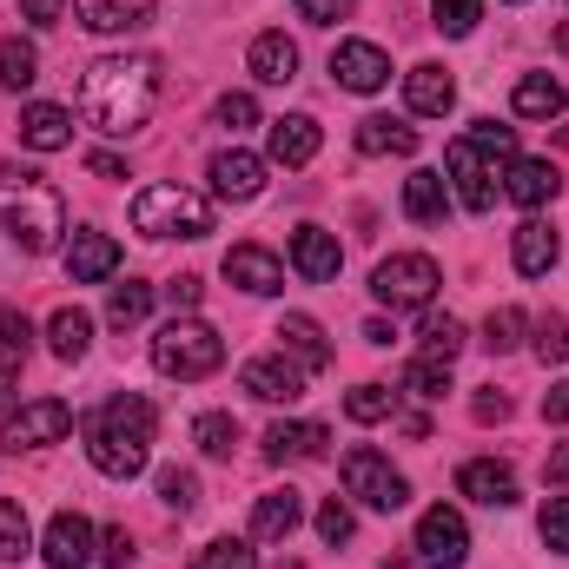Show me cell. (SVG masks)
Here are the masks:
<instances>
[{
    "label": "cell",
    "instance_id": "obj_1",
    "mask_svg": "<svg viewBox=\"0 0 569 569\" xmlns=\"http://www.w3.org/2000/svg\"><path fill=\"white\" fill-rule=\"evenodd\" d=\"M152 107H159V67L146 53H100L80 73V113H87V127H100L113 140L140 133Z\"/></svg>",
    "mask_w": 569,
    "mask_h": 569
},
{
    "label": "cell",
    "instance_id": "obj_2",
    "mask_svg": "<svg viewBox=\"0 0 569 569\" xmlns=\"http://www.w3.org/2000/svg\"><path fill=\"white\" fill-rule=\"evenodd\" d=\"M80 430H87V457H93V470L113 477V483H127V477H140L146 457H152L159 411H152V398H140V391H120V398H107L100 411H87Z\"/></svg>",
    "mask_w": 569,
    "mask_h": 569
},
{
    "label": "cell",
    "instance_id": "obj_3",
    "mask_svg": "<svg viewBox=\"0 0 569 569\" xmlns=\"http://www.w3.org/2000/svg\"><path fill=\"white\" fill-rule=\"evenodd\" d=\"M0 226L20 252H53L67 232V199L33 166H0Z\"/></svg>",
    "mask_w": 569,
    "mask_h": 569
},
{
    "label": "cell",
    "instance_id": "obj_4",
    "mask_svg": "<svg viewBox=\"0 0 569 569\" xmlns=\"http://www.w3.org/2000/svg\"><path fill=\"white\" fill-rule=\"evenodd\" d=\"M152 365H159L166 378H179V385H199V378H212V371L226 365V338H219L206 318H172V325L152 338Z\"/></svg>",
    "mask_w": 569,
    "mask_h": 569
},
{
    "label": "cell",
    "instance_id": "obj_5",
    "mask_svg": "<svg viewBox=\"0 0 569 569\" xmlns=\"http://www.w3.org/2000/svg\"><path fill=\"white\" fill-rule=\"evenodd\" d=\"M133 232L140 239H206L212 232V206L186 186H146L133 199Z\"/></svg>",
    "mask_w": 569,
    "mask_h": 569
},
{
    "label": "cell",
    "instance_id": "obj_6",
    "mask_svg": "<svg viewBox=\"0 0 569 569\" xmlns=\"http://www.w3.org/2000/svg\"><path fill=\"white\" fill-rule=\"evenodd\" d=\"M338 477H345V490H351L358 503H371V510H385V517L411 503V483H405V470H391V457H385V450H371V443L345 450Z\"/></svg>",
    "mask_w": 569,
    "mask_h": 569
},
{
    "label": "cell",
    "instance_id": "obj_7",
    "mask_svg": "<svg viewBox=\"0 0 569 569\" xmlns=\"http://www.w3.org/2000/svg\"><path fill=\"white\" fill-rule=\"evenodd\" d=\"M510 159H497L490 146H477L470 133L463 140H450L443 152V172H450V192L463 199V212H490L497 206V172H503Z\"/></svg>",
    "mask_w": 569,
    "mask_h": 569
},
{
    "label": "cell",
    "instance_id": "obj_8",
    "mask_svg": "<svg viewBox=\"0 0 569 569\" xmlns=\"http://www.w3.org/2000/svg\"><path fill=\"white\" fill-rule=\"evenodd\" d=\"M437 284H443V272H437V259H425V252H391L371 272L378 305H391V311H425L430 298H437Z\"/></svg>",
    "mask_w": 569,
    "mask_h": 569
},
{
    "label": "cell",
    "instance_id": "obj_9",
    "mask_svg": "<svg viewBox=\"0 0 569 569\" xmlns=\"http://www.w3.org/2000/svg\"><path fill=\"white\" fill-rule=\"evenodd\" d=\"M73 430V411L60 405V398H33V405H20L7 425H0V450H40V443H60Z\"/></svg>",
    "mask_w": 569,
    "mask_h": 569
},
{
    "label": "cell",
    "instance_id": "obj_10",
    "mask_svg": "<svg viewBox=\"0 0 569 569\" xmlns=\"http://www.w3.org/2000/svg\"><path fill=\"white\" fill-rule=\"evenodd\" d=\"M418 550H425V569H463L470 530H463V517H457L450 503H437V510L418 517Z\"/></svg>",
    "mask_w": 569,
    "mask_h": 569
},
{
    "label": "cell",
    "instance_id": "obj_11",
    "mask_svg": "<svg viewBox=\"0 0 569 569\" xmlns=\"http://www.w3.org/2000/svg\"><path fill=\"white\" fill-rule=\"evenodd\" d=\"M331 80H338L345 93H378V87L391 80V60H385L378 40H338V47H331Z\"/></svg>",
    "mask_w": 569,
    "mask_h": 569
},
{
    "label": "cell",
    "instance_id": "obj_12",
    "mask_svg": "<svg viewBox=\"0 0 569 569\" xmlns=\"http://www.w3.org/2000/svg\"><path fill=\"white\" fill-rule=\"evenodd\" d=\"M457 497H470V503H483V510H510V503H517V470L497 463V457H470V463L457 470Z\"/></svg>",
    "mask_w": 569,
    "mask_h": 569
},
{
    "label": "cell",
    "instance_id": "obj_13",
    "mask_svg": "<svg viewBox=\"0 0 569 569\" xmlns=\"http://www.w3.org/2000/svg\"><path fill=\"white\" fill-rule=\"evenodd\" d=\"M40 557H47V569H87L93 563V523L80 510H53Z\"/></svg>",
    "mask_w": 569,
    "mask_h": 569
},
{
    "label": "cell",
    "instance_id": "obj_14",
    "mask_svg": "<svg viewBox=\"0 0 569 569\" xmlns=\"http://www.w3.org/2000/svg\"><path fill=\"white\" fill-rule=\"evenodd\" d=\"M239 391L259 398V405H298V398H305V371L284 365V358H252V365L239 371Z\"/></svg>",
    "mask_w": 569,
    "mask_h": 569
},
{
    "label": "cell",
    "instance_id": "obj_15",
    "mask_svg": "<svg viewBox=\"0 0 569 569\" xmlns=\"http://www.w3.org/2000/svg\"><path fill=\"white\" fill-rule=\"evenodd\" d=\"M291 266H298V279L305 284H331L338 279V266H345L338 232H325V226H298V232H291Z\"/></svg>",
    "mask_w": 569,
    "mask_h": 569
},
{
    "label": "cell",
    "instance_id": "obj_16",
    "mask_svg": "<svg viewBox=\"0 0 569 569\" xmlns=\"http://www.w3.org/2000/svg\"><path fill=\"white\" fill-rule=\"evenodd\" d=\"M120 272V239L113 232H73L67 246V279L73 284H100Z\"/></svg>",
    "mask_w": 569,
    "mask_h": 569
},
{
    "label": "cell",
    "instance_id": "obj_17",
    "mask_svg": "<svg viewBox=\"0 0 569 569\" xmlns=\"http://www.w3.org/2000/svg\"><path fill=\"white\" fill-rule=\"evenodd\" d=\"M80 7V27L87 33H146L159 20L152 0H73Z\"/></svg>",
    "mask_w": 569,
    "mask_h": 569
},
{
    "label": "cell",
    "instance_id": "obj_18",
    "mask_svg": "<svg viewBox=\"0 0 569 569\" xmlns=\"http://www.w3.org/2000/svg\"><path fill=\"white\" fill-rule=\"evenodd\" d=\"M212 192H219V199H259V192H266V159L226 146V152L212 159Z\"/></svg>",
    "mask_w": 569,
    "mask_h": 569
},
{
    "label": "cell",
    "instance_id": "obj_19",
    "mask_svg": "<svg viewBox=\"0 0 569 569\" xmlns=\"http://www.w3.org/2000/svg\"><path fill=\"white\" fill-rule=\"evenodd\" d=\"M226 279L239 284V291H252V298H272L284 284V266L266 246H232V252H226Z\"/></svg>",
    "mask_w": 569,
    "mask_h": 569
},
{
    "label": "cell",
    "instance_id": "obj_20",
    "mask_svg": "<svg viewBox=\"0 0 569 569\" xmlns=\"http://www.w3.org/2000/svg\"><path fill=\"white\" fill-rule=\"evenodd\" d=\"M510 259H517V272H523V279H543V272L563 259V239H557L543 219H523V226L510 232Z\"/></svg>",
    "mask_w": 569,
    "mask_h": 569
},
{
    "label": "cell",
    "instance_id": "obj_21",
    "mask_svg": "<svg viewBox=\"0 0 569 569\" xmlns=\"http://www.w3.org/2000/svg\"><path fill=\"white\" fill-rule=\"evenodd\" d=\"M20 146H27V152H60V146H73V113L53 107V100H33V107L20 113Z\"/></svg>",
    "mask_w": 569,
    "mask_h": 569
},
{
    "label": "cell",
    "instance_id": "obj_22",
    "mask_svg": "<svg viewBox=\"0 0 569 569\" xmlns=\"http://www.w3.org/2000/svg\"><path fill=\"white\" fill-rule=\"evenodd\" d=\"M298 523H305V497H298L291 483H284V490H266V497L252 503V537H259V543H284Z\"/></svg>",
    "mask_w": 569,
    "mask_h": 569
},
{
    "label": "cell",
    "instance_id": "obj_23",
    "mask_svg": "<svg viewBox=\"0 0 569 569\" xmlns=\"http://www.w3.org/2000/svg\"><path fill=\"white\" fill-rule=\"evenodd\" d=\"M405 107L425 113V120H443V113L457 107V80H450L443 67H430V60L411 67V73H405Z\"/></svg>",
    "mask_w": 569,
    "mask_h": 569
},
{
    "label": "cell",
    "instance_id": "obj_24",
    "mask_svg": "<svg viewBox=\"0 0 569 569\" xmlns=\"http://www.w3.org/2000/svg\"><path fill=\"white\" fill-rule=\"evenodd\" d=\"M557 186H563V172L550 166V159H510V172H503V192L517 199V206H550L557 199Z\"/></svg>",
    "mask_w": 569,
    "mask_h": 569
},
{
    "label": "cell",
    "instance_id": "obj_25",
    "mask_svg": "<svg viewBox=\"0 0 569 569\" xmlns=\"http://www.w3.org/2000/svg\"><path fill=\"white\" fill-rule=\"evenodd\" d=\"M272 338H279L284 351L298 358V371H325V365H331V345H325V331H318V318H305V311H284V318H279V331H272Z\"/></svg>",
    "mask_w": 569,
    "mask_h": 569
},
{
    "label": "cell",
    "instance_id": "obj_26",
    "mask_svg": "<svg viewBox=\"0 0 569 569\" xmlns=\"http://www.w3.org/2000/svg\"><path fill=\"white\" fill-rule=\"evenodd\" d=\"M318 140H325V133H318V120H311V113H284V120H272V159H279V166H311V159H318Z\"/></svg>",
    "mask_w": 569,
    "mask_h": 569
},
{
    "label": "cell",
    "instance_id": "obj_27",
    "mask_svg": "<svg viewBox=\"0 0 569 569\" xmlns=\"http://www.w3.org/2000/svg\"><path fill=\"white\" fill-rule=\"evenodd\" d=\"M325 443H331L325 425H272L266 430V457L272 463H311V457H325Z\"/></svg>",
    "mask_w": 569,
    "mask_h": 569
},
{
    "label": "cell",
    "instance_id": "obj_28",
    "mask_svg": "<svg viewBox=\"0 0 569 569\" xmlns=\"http://www.w3.org/2000/svg\"><path fill=\"white\" fill-rule=\"evenodd\" d=\"M358 152H371V159H385V152L411 159V152H418V127H405V120H391V113H365V120H358Z\"/></svg>",
    "mask_w": 569,
    "mask_h": 569
},
{
    "label": "cell",
    "instance_id": "obj_29",
    "mask_svg": "<svg viewBox=\"0 0 569 569\" xmlns=\"http://www.w3.org/2000/svg\"><path fill=\"white\" fill-rule=\"evenodd\" d=\"M246 60H252V80H266V87H291L298 80V47L284 33H259Z\"/></svg>",
    "mask_w": 569,
    "mask_h": 569
},
{
    "label": "cell",
    "instance_id": "obj_30",
    "mask_svg": "<svg viewBox=\"0 0 569 569\" xmlns=\"http://www.w3.org/2000/svg\"><path fill=\"white\" fill-rule=\"evenodd\" d=\"M47 345H53V358H87L93 351V318L80 311V305H60L53 318H47Z\"/></svg>",
    "mask_w": 569,
    "mask_h": 569
},
{
    "label": "cell",
    "instance_id": "obj_31",
    "mask_svg": "<svg viewBox=\"0 0 569 569\" xmlns=\"http://www.w3.org/2000/svg\"><path fill=\"white\" fill-rule=\"evenodd\" d=\"M443 212H450V186L437 172H411L405 179V219L411 226H443Z\"/></svg>",
    "mask_w": 569,
    "mask_h": 569
},
{
    "label": "cell",
    "instance_id": "obj_32",
    "mask_svg": "<svg viewBox=\"0 0 569 569\" xmlns=\"http://www.w3.org/2000/svg\"><path fill=\"white\" fill-rule=\"evenodd\" d=\"M510 107H517V120H557V113L569 107V93L557 87V80H550V73H523Z\"/></svg>",
    "mask_w": 569,
    "mask_h": 569
},
{
    "label": "cell",
    "instance_id": "obj_33",
    "mask_svg": "<svg viewBox=\"0 0 569 569\" xmlns=\"http://www.w3.org/2000/svg\"><path fill=\"white\" fill-rule=\"evenodd\" d=\"M33 80H40V53L27 40H0V87L7 93H27Z\"/></svg>",
    "mask_w": 569,
    "mask_h": 569
},
{
    "label": "cell",
    "instance_id": "obj_34",
    "mask_svg": "<svg viewBox=\"0 0 569 569\" xmlns=\"http://www.w3.org/2000/svg\"><path fill=\"white\" fill-rule=\"evenodd\" d=\"M398 411V391L391 385H358L351 398H345V418L351 425H378V418H391Z\"/></svg>",
    "mask_w": 569,
    "mask_h": 569
},
{
    "label": "cell",
    "instance_id": "obj_35",
    "mask_svg": "<svg viewBox=\"0 0 569 569\" xmlns=\"http://www.w3.org/2000/svg\"><path fill=\"white\" fill-rule=\"evenodd\" d=\"M33 550V530H27V510L13 497H0V563H20Z\"/></svg>",
    "mask_w": 569,
    "mask_h": 569
},
{
    "label": "cell",
    "instance_id": "obj_36",
    "mask_svg": "<svg viewBox=\"0 0 569 569\" xmlns=\"http://www.w3.org/2000/svg\"><path fill=\"white\" fill-rule=\"evenodd\" d=\"M146 311H152V284L140 279H127V284H113V298H107V318L120 325V331H133Z\"/></svg>",
    "mask_w": 569,
    "mask_h": 569
},
{
    "label": "cell",
    "instance_id": "obj_37",
    "mask_svg": "<svg viewBox=\"0 0 569 569\" xmlns=\"http://www.w3.org/2000/svg\"><path fill=\"white\" fill-rule=\"evenodd\" d=\"M192 443H199L206 457H232V450H239V425H232L226 411H206V418L192 425Z\"/></svg>",
    "mask_w": 569,
    "mask_h": 569
},
{
    "label": "cell",
    "instance_id": "obj_38",
    "mask_svg": "<svg viewBox=\"0 0 569 569\" xmlns=\"http://www.w3.org/2000/svg\"><path fill=\"white\" fill-rule=\"evenodd\" d=\"M192 569H259V557H252L239 537H219V543L192 550Z\"/></svg>",
    "mask_w": 569,
    "mask_h": 569
},
{
    "label": "cell",
    "instance_id": "obj_39",
    "mask_svg": "<svg viewBox=\"0 0 569 569\" xmlns=\"http://www.w3.org/2000/svg\"><path fill=\"white\" fill-rule=\"evenodd\" d=\"M159 503L186 517V510L199 503V477H192V470H179V463H172V470H159Z\"/></svg>",
    "mask_w": 569,
    "mask_h": 569
},
{
    "label": "cell",
    "instance_id": "obj_40",
    "mask_svg": "<svg viewBox=\"0 0 569 569\" xmlns=\"http://www.w3.org/2000/svg\"><path fill=\"white\" fill-rule=\"evenodd\" d=\"M405 391H411V398H430V405H437V398L450 391V365H437V358H418V365L405 371Z\"/></svg>",
    "mask_w": 569,
    "mask_h": 569
},
{
    "label": "cell",
    "instance_id": "obj_41",
    "mask_svg": "<svg viewBox=\"0 0 569 569\" xmlns=\"http://www.w3.org/2000/svg\"><path fill=\"white\" fill-rule=\"evenodd\" d=\"M430 13H437V27H443L450 40H463V33L483 20V0H430Z\"/></svg>",
    "mask_w": 569,
    "mask_h": 569
},
{
    "label": "cell",
    "instance_id": "obj_42",
    "mask_svg": "<svg viewBox=\"0 0 569 569\" xmlns=\"http://www.w3.org/2000/svg\"><path fill=\"white\" fill-rule=\"evenodd\" d=\"M457 351H463V325H457V318H430V325H425V358L450 365Z\"/></svg>",
    "mask_w": 569,
    "mask_h": 569
},
{
    "label": "cell",
    "instance_id": "obj_43",
    "mask_svg": "<svg viewBox=\"0 0 569 569\" xmlns=\"http://www.w3.org/2000/svg\"><path fill=\"white\" fill-rule=\"evenodd\" d=\"M212 120H219L226 133H246V127H259V100H252V93H219Z\"/></svg>",
    "mask_w": 569,
    "mask_h": 569
},
{
    "label": "cell",
    "instance_id": "obj_44",
    "mask_svg": "<svg viewBox=\"0 0 569 569\" xmlns=\"http://www.w3.org/2000/svg\"><path fill=\"white\" fill-rule=\"evenodd\" d=\"M483 345H490V351H517V345H523V311H517V305L490 311V325H483Z\"/></svg>",
    "mask_w": 569,
    "mask_h": 569
},
{
    "label": "cell",
    "instance_id": "obj_45",
    "mask_svg": "<svg viewBox=\"0 0 569 569\" xmlns=\"http://www.w3.org/2000/svg\"><path fill=\"white\" fill-rule=\"evenodd\" d=\"M537 358H543V365H569V318L563 311H550V318L537 325Z\"/></svg>",
    "mask_w": 569,
    "mask_h": 569
},
{
    "label": "cell",
    "instance_id": "obj_46",
    "mask_svg": "<svg viewBox=\"0 0 569 569\" xmlns=\"http://www.w3.org/2000/svg\"><path fill=\"white\" fill-rule=\"evenodd\" d=\"M351 530H358V517H351V503H338V497H331V503L318 510V537H325V543L338 550V543H351Z\"/></svg>",
    "mask_w": 569,
    "mask_h": 569
},
{
    "label": "cell",
    "instance_id": "obj_47",
    "mask_svg": "<svg viewBox=\"0 0 569 569\" xmlns=\"http://www.w3.org/2000/svg\"><path fill=\"white\" fill-rule=\"evenodd\" d=\"M0 351H7V358H27V351H33V325H27L13 305H0Z\"/></svg>",
    "mask_w": 569,
    "mask_h": 569
},
{
    "label": "cell",
    "instance_id": "obj_48",
    "mask_svg": "<svg viewBox=\"0 0 569 569\" xmlns=\"http://www.w3.org/2000/svg\"><path fill=\"white\" fill-rule=\"evenodd\" d=\"M537 530H543V543H550V550H563V557H569V497H550V503H543Z\"/></svg>",
    "mask_w": 569,
    "mask_h": 569
},
{
    "label": "cell",
    "instance_id": "obj_49",
    "mask_svg": "<svg viewBox=\"0 0 569 569\" xmlns=\"http://www.w3.org/2000/svg\"><path fill=\"white\" fill-rule=\"evenodd\" d=\"M133 557H140V550H133V530H127V523H113V530L100 537V569H127Z\"/></svg>",
    "mask_w": 569,
    "mask_h": 569
},
{
    "label": "cell",
    "instance_id": "obj_50",
    "mask_svg": "<svg viewBox=\"0 0 569 569\" xmlns=\"http://www.w3.org/2000/svg\"><path fill=\"white\" fill-rule=\"evenodd\" d=\"M470 140L490 146L497 159H517V127H497V120H470Z\"/></svg>",
    "mask_w": 569,
    "mask_h": 569
},
{
    "label": "cell",
    "instance_id": "obj_51",
    "mask_svg": "<svg viewBox=\"0 0 569 569\" xmlns=\"http://www.w3.org/2000/svg\"><path fill=\"white\" fill-rule=\"evenodd\" d=\"M298 13H305L311 27H338V20L351 13V0H298Z\"/></svg>",
    "mask_w": 569,
    "mask_h": 569
},
{
    "label": "cell",
    "instance_id": "obj_52",
    "mask_svg": "<svg viewBox=\"0 0 569 569\" xmlns=\"http://www.w3.org/2000/svg\"><path fill=\"white\" fill-rule=\"evenodd\" d=\"M199 298H206V279H192V272H186V279H172V284H166V305H172V311H192Z\"/></svg>",
    "mask_w": 569,
    "mask_h": 569
},
{
    "label": "cell",
    "instance_id": "obj_53",
    "mask_svg": "<svg viewBox=\"0 0 569 569\" xmlns=\"http://www.w3.org/2000/svg\"><path fill=\"white\" fill-rule=\"evenodd\" d=\"M470 411H477V425H503V418H510V398H503V391H477Z\"/></svg>",
    "mask_w": 569,
    "mask_h": 569
},
{
    "label": "cell",
    "instance_id": "obj_54",
    "mask_svg": "<svg viewBox=\"0 0 569 569\" xmlns=\"http://www.w3.org/2000/svg\"><path fill=\"white\" fill-rule=\"evenodd\" d=\"M20 13H27L33 27H60V20H67V7H60V0H20Z\"/></svg>",
    "mask_w": 569,
    "mask_h": 569
},
{
    "label": "cell",
    "instance_id": "obj_55",
    "mask_svg": "<svg viewBox=\"0 0 569 569\" xmlns=\"http://www.w3.org/2000/svg\"><path fill=\"white\" fill-rule=\"evenodd\" d=\"M87 172H93V179H127V159H113V152H93V159H87Z\"/></svg>",
    "mask_w": 569,
    "mask_h": 569
},
{
    "label": "cell",
    "instance_id": "obj_56",
    "mask_svg": "<svg viewBox=\"0 0 569 569\" xmlns=\"http://www.w3.org/2000/svg\"><path fill=\"white\" fill-rule=\"evenodd\" d=\"M543 418H550V425H569V378L550 391V398H543Z\"/></svg>",
    "mask_w": 569,
    "mask_h": 569
},
{
    "label": "cell",
    "instance_id": "obj_57",
    "mask_svg": "<svg viewBox=\"0 0 569 569\" xmlns=\"http://www.w3.org/2000/svg\"><path fill=\"white\" fill-rule=\"evenodd\" d=\"M543 477H550V483H569V443H557V450L543 457Z\"/></svg>",
    "mask_w": 569,
    "mask_h": 569
},
{
    "label": "cell",
    "instance_id": "obj_58",
    "mask_svg": "<svg viewBox=\"0 0 569 569\" xmlns=\"http://www.w3.org/2000/svg\"><path fill=\"white\" fill-rule=\"evenodd\" d=\"M7 398H13V378H7V371H0V405H7Z\"/></svg>",
    "mask_w": 569,
    "mask_h": 569
},
{
    "label": "cell",
    "instance_id": "obj_59",
    "mask_svg": "<svg viewBox=\"0 0 569 569\" xmlns=\"http://www.w3.org/2000/svg\"><path fill=\"white\" fill-rule=\"evenodd\" d=\"M557 47H563V53H569V20H563V27H557Z\"/></svg>",
    "mask_w": 569,
    "mask_h": 569
},
{
    "label": "cell",
    "instance_id": "obj_60",
    "mask_svg": "<svg viewBox=\"0 0 569 569\" xmlns=\"http://www.w3.org/2000/svg\"><path fill=\"white\" fill-rule=\"evenodd\" d=\"M279 569H305V563H279Z\"/></svg>",
    "mask_w": 569,
    "mask_h": 569
},
{
    "label": "cell",
    "instance_id": "obj_61",
    "mask_svg": "<svg viewBox=\"0 0 569 569\" xmlns=\"http://www.w3.org/2000/svg\"><path fill=\"white\" fill-rule=\"evenodd\" d=\"M503 7H523V0H503Z\"/></svg>",
    "mask_w": 569,
    "mask_h": 569
}]
</instances>
